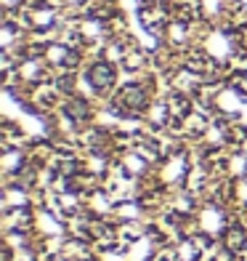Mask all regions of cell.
I'll return each mask as SVG.
<instances>
[{
	"label": "cell",
	"instance_id": "cell-2",
	"mask_svg": "<svg viewBox=\"0 0 247 261\" xmlns=\"http://www.w3.org/2000/svg\"><path fill=\"white\" fill-rule=\"evenodd\" d=\"M120 101L128 107V110H141V107H144V101H146V96H144V88H138V86L125 88V91L120 93Z\"/></svg>",
	"mask_w": 247,
	"mask_h": 261
},
{
	"label": "cell",
	"instance_id": "cell-1",
	"mask_svg": "<svg viewBox=\"0 0 247 261\" xmlns=\"http://www.w3.org/2000/svg\"><path fill=\"white\" fill-rule=\"evenodd\" d=\"M90 83H93V86H96V88H107V86H112V80H114V72H112V67L109 64H96V67H93L90 69Z\"/></svg>",
	"mask_w": 247,
	"mask_h": 261
},
{
	"label": "cell",
	"instance_id": "cell-3",
	"mask_svg": "<svg viewBox=\"0 0 247 261\" xmlns=\"http://www.w3.org/2000/svg\"><path fill=\"white\" fill-rule=\"evenodd\" d=\"M226 245H229V251H234V253L244 251V248H247V237H244V232H242L239 227H231V229L226 232Z\"/></svg>",
	"mask_w": 247,
	"mask_h": 261
}]
</instances>
